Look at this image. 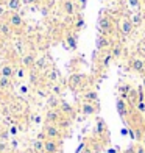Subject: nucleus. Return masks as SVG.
Returning a JSON list of instances; mask_svg holds the SVG:
<instances>
[{"label": "nucleus", "instance_id": "f257e3e1", "mask_svg": "<svg viewBox=\"0 0 145 153\" xmlns=\"http://www.w3.org/2000/svg\"><path fill=\"white\" fill-rule=\"evenodd\" d=\"M98 31L101 34H108V36H112V33L115 31V20L112 19L111 14L108 13H103L98 19Z\"/></svg>", "mask_w": 145, "mask_h": 153}, {"label": "nucleus", "instance_id": "f03ea898", "mask_svg": "<svg viewBox=\"0 0 145 153\" xmlns=\"http://www.w3.org/2000/svg\"><path fill=\"white\" fill-rule=\"evenodd\" d=\"M86 80H87L86 74L75 72L67 78V85L70 89H73V91H83V89L86 88Z\"/></svg>", "mask_w": 145, "mask_h": 153}, {"label": "nucleus", "instance_id": "7ed1b4c3", "mask_svg": "<svg viewBox=\"0 0 145 153\" xmlns=\"http://www.w3.org/2000/svg\"><path fill=\"white\" fill-rule=\"evenodd\" d=\"M117 28H119V33L122 34V38H129L133 34V31L136 30L129 16H122L117 20Z\"/></svg>", "mask_w": 145, "mask_h": 153}, {"label": "nucleus", "instance_id": "20e7f679", "mask_svg": "<svg viewBox=\"0 0 145 153\" xmlns=\"http://www.w3.org/2000/svg\"><path fill=\"white\" fill-rule=\"evenodd\" d=\"M42 133L45 134V139H58V141H61L64 137V131L56 123H44Z\"/></svg>", "mask_w": 145, "mask_h": 153}, {"label": "nucleus", "instance_id": "39448f33", "mask_svg": "<svg viewBox=\"0 0 145 153\" xmlns=\"http://www.w3.org/2000/svg\"><path fill=\"white\" fill-rule=\"evenodd\" d=\"M6 22L11 25L13 30H22L25 27V22H24V17L22 14L19 13H14V11H8L6 13Z\"/></svg>", "mask_w": 145, "mask_h": 153}, {"label": "nucleus", "instance_id": "423d86ee", "mask_svg": "<svg viewBox=\"0 0 145 153\" xmlns=\"http://www.w3.org/2000/svg\"><path fill=\"white\" fill-rule=\"evenodd\" d=\"M128 67L131 72L144 75L145 74V58L142 56H131L128 59Z\"/></svg>", "mask_w": 145, "mask_h": 153}, {"label": "nucleus", "instance_id": "0eeeda50", "mask_svg": "<svg viewBox=\"0 0 145 153\" xmlns=\"http://www.w3.org/2000/svg\"><path fill=\"white\" fill-rule=\"evenodd\" d=\"M115 106H117V113H119V116L122 117L123 120H128V117H129L131 113L134 111V108H131L129 103H128L125 99H122V97H119V99H117Z\"/></svg>", "mask_w": 145, "mask_h": 153}, {"label": "nucleus", "instance_id": "6e6552de", "mask_svg": "<svg viewBox=\"0 0 145 153\" xmlns=\"http://www.w3.org/2000/svg\"><path fill=\"white\" fill-rule=\"evenodd\" d=\"M112 44L114 42H112L111 36H108V34H101L100 33L98 36H97V39H95V48H97V52H98V53L108 52Z\"/></svg>", "mask_w": 145, "mask_h": 153}, {"label": "nucleus", "instance_id": "1a4fd4ad", "mask_svg": "<svg viewBox=\"0 0 145 153\" xmlns=\"http://www.w3.org/2000/svg\"><path fill=\"white\" fill-rule=\"evenodd\" d=\"M78 113H81L83 116H95L98 113V103H91V102H83L78 105Z\"/></svg>", "mask_w": 145, "mask_h": 153}, {"label": "nucleus", "instance_id": "9d476101", "mask_svg": "<svg viewBox=\"0 0 145 153\" xmlns=\"http://www.w3.org/2000/svg\"><path fill=\"white\" fill-rule=\"evenodd\" d=\"M61 10H63V13L69 17H75L80 13L75 0H63V2H61Z\"/></svg>", "mask_w": 145, "mask_h": 153}, {"label": "nucleus", "instance_id": "9b49d317", "mask_svg": "<svg viewBox=\"0 0 145 153\" xmlns=\"http://www.w3.org/2000/svg\"><path fill=\"white\" fill-rule=\"evenodd\" d=\"M61 141L58 139H44V153H58Z\"/></svg>", "mask_w": 145, "mask_h": 153}, {"label": "nucleus", "instance_id": "f8f14e48", "mask_svg": "<svg viewBox=\"0 0 145 153\" xmlns=\"http://www.w3.org/2000/svg\"><path fill=\"white\" fill-rule=\"evenodd\" d=\"M36 55H34L33 52H28V53H25L22 58H20V66H24L25 69H33L34 64H36Z\"/></svg>", "mask_w": 145, "mask_h": 153}, {"label": "nucleus", "instance_id": "ddd939ff", "mask_svg": "<svg viewBox=\"0 0 145 153\" xmlns=\"http://www.w3.org/2000/svg\"><path fill=\"white\" fill-rule=\"evenodd\" d=\"M58 109L61 111V114H63V116L70 117V119H73L75 114H77V109L73 108V105H70V103H67V102H64V100H61Z\"/></svg>", "mask_w": 145, "mask_h": 153}, {"label": "nucleus", "instance_id": "4468645a", "mask_svg": "<svg viewBox=\"0 0 145 153\" xmlns=\"http://www.w3.org/2000/svg\"><path fill=\"white\" fill-rule=\"evenodd\" d=\"M61 117H63V114H61L59 109H48L44 116V122L45 123H58Z\"/></svg>", "mask_w": 145, "mask_h": 153}, {"label": "nucleus", "instance_id": "2eb2a0df", "mask_svg": "<svg viewBox=\"0 0 145 153\" xmlns=\"http://www.w3.org/2000/svg\"><path fill=\"white\" fill-rule=\"evenodd\" d=\"M94 134L97 137H106L109 133H108V127L103 119H97V123H95V128H94Z\"/></svg>", "mask_w": 145, "mask_h": 153}, {"label": "nucleus", "instance_id": "dca6fc26", "mask_svg": "<svg viewBox=\"0 0 145 153\" xmlns=\"http://www.w3.org/2000/svg\"><path fill=\"white\" fill-rule=\"evenodd\" d=\"M81 100L83 102H91V103H98V92L95 89H84L81 92Z\"/></svg>", "mask_w": 145, "mask_h": 153}, {"label": "nucleus", "instance_id": "f3484780", "mask_svg": "<svg viewBox=\"0 0 145 153\" xmlns=\"http://www.w3.org/2000/svg\"><path fill=\"white\" fill-rule=\"evenodd\" d=\"M27 76H28V80H30V83H31L33 86H39L41 85V80L44 78V74L36 71V69L33 67V69H30V71H28V75H27Z\"/></svg>", "mask_w": 145, "mask_h": 153}, {"label": "nucleus", "instance_id": "a211bd4d", "mask_svg": "<svg viewBox=\"0 0 145 153\" xmlns=\"http://www.w3.org/2000/svg\"><path fill=\"white\" fill-rule=\"evenodd\" d=\"M14 74H16V67L11 64V62H5L0 67V75L6 76V78H14Z\"/></svg>", "mask_w": 145, "mask_h": 153}, {"label": "nucleus", "instance_id": "6ab92c4d", "mask_svg": "<svg viewBox=\"0 0 145 153\" xmlns=\"http://www.w3.org/2000/svg\"><path fill=\"white\" fill-rule=\"evenodd\" d=\"M114 61V56L111 55V52H103V55L100 56V59H98V62H100V67L103 69V71H106V69L111 66V62Z\"/></svg>", "mask_w": 145, "mask_h": 153}, {"label": "nucleus", "instance_id": "aec40b11", "mask_svg": "<svg viewBox=\"0 0 145 153\" xmlns=\"http://www.w3.org/2000/svg\"><path fill=\"white\" fill-rule=\"evenodd\" d=\"M129 19H131V22H133L134 28H139V27H142L144 22H145V16H144V13L141 10H137L136 13H133V14L129 16Z\"/></svg>", "mask_w": 145, "mask_h": 153}, {"label": "nucleus", "instance_id": "412c9836", "mask_svg": "<svg viewBox=\"0 0 145 153\" xmlns=\"http://www.w3.org/2000/svg\"><path fill=\"white\" fill-rule=\"evenodd\" d=\"M109 52H111V55L114 56V59H119L123 56V53H125V47H123L122 42H114L111 45V48H109Z\"/></svg>", "mask_w": 145, "mask_h": 153}, {"label": "nucleus", "instance_id": "4be33fe9", "mask_svg": "<svg viewBox=\"0 0 145 153\" xmlns=\"http://www.w3.org/2000/svg\"><path fill=\"white\" fill-rule=\"evenodd\" d=\"M13 34V28L11 25L6 22V19H0V38H10Z\"/></svg>", "mask_w": 145, "mask_h": 153}, {"label": "nucleus", "instance_id": "5701e85b", "mask_svg": "<svg viewBox=\"0 0 145 153\" xmlns=\"http://www.w3.org/2000/svg\"><path fill=\"white\" fill-rule=\"evenodd\" d=\"M44 78L48 80L50 83H58L59 81V72L53 67H48L47 71L44 72Z\"/></svg>", "mask_w": 145, "mask_h": 153}, {"label": "nucleus", "instance_id": "b1692460", "mask_svg": "<svg viewBox=\"0 0 145 153\" xmlns=\"http://www.w3.org/2000/svg\"><path fill=\"white\" fill-rule=\"evenodd\" d=\"M0 91L3 94L13 91V78H6V76L0 75Z\"/></svg>", "mask_w": 145, "mask_h": 153}, {"label": "nucleus", "instance_id": "393cba45", "mask_svg": "<svg viewBox=\"0 0 145 153\" xmlns=\"http://www.w3.org/2000/svg\"><path fill=\"white\" fill-rule=\"evenodd\" d=\"M59 103H61L59 95L50 94V95L47 97V106H48V109H58L59 108Z\"/></svg>", "mask_w": 145, "mask_h": 153}, {"label": "nucleus", "instance_id": "a878e982", "mask_svg": "<svg viewBox=\"0 0 145 153\" xmlns=\"http://www.w3.org/2000/svg\"><path fill=\"white\" fill-rule=\"evenodd\" d=\"M72 25H73V30L77 31V33H78V31H81L83 28H84V25H86V24H84V17H83V14H80V13H78V14L73 17Z\"/></svg>", "mask_w": 145, "mask_h": 153}, {"label": "nucleus", "instance_id": "bb28decb", "mask_svg": "<svg viewBox=\"0 0 145 153\" xmlns=\"http://www.w3.org/2000/svg\"><path fill=\"white\" fill-rule=\"evenodd\" d=\"M6 3V8L8 11H14V13H19L20 11V6H22V0H5Z\"/></svg>", "mask_w": 145, "mask_h": 153}, {"label": "nucleus", "instance_id": "cd10ccee", "mask_svg": "<svg viewBox=\"0 0 145 153\" xmlns=\"http://www.w3.org/2000/svg\"><path fill=\"white\" fill-rule=\"evenodd\" d=\"M66 44H67V48H70V50H77V47H78L77 34H72V33L66 34Z\"/></svg>", "mask_w": 145, "mask_h": 153}, {"label": "nucleus", "instance_id": "c85d7f7f", "mask_svg": "<svg viewBox=\"0 0 145 153\" xmlns=\"http://www.w3.org/2000/svg\"><path fill=\"white\" fill-rule=\"evenodd\" d=\"M34 69L39 72H45L47 69H48V59L45 56H41L36 59V64H34Z\"/></svg>", "mask_w": 145, "mask_h": 153}, {"label": "nucleus", "instance_id": "c756f323", "mask_svg": "<svg viewBox=\"0 0 145 153\" xmlns=\"http://www.w3.org/2000/svg\"><path fill=\"white\" fill-rule=\"evenodd\" d=\"M56 125H58V127H59L61 130H63V131H67L69 128H70V125H72V119H70V117H66V116H63Z\"/></svg>", "mask_w": 145, "mask_h": 153}, {"label": "nucleus", "instance_id": "7c9ffc66", "mask_svg": "<svg viewBox=\"0 0 145 153\" xmlns=\"http://www.w3.org/2000/svg\"><path fill=\"white\" fill-rule=\"evenodd\" d=\"M33 152L34 153H44V141L42 139L33 141Z\"/></svg>", "mask_w": 145, "mask_h": 153}, {"label": "nucleus", "instance_id": "2f4dec72", "mask_svg": "<svg viewBox=\"0 0 145 153\" xmlns=\"http://www.w3.org/2000/svg\"><path fill=\"white\" fill-rule=\"evenodd\" d=\"M27 75H28V69H25L24 66L16 67V74H14V76H16V78H19V80H24Z\"/></svg>", "mask_w": 145, "mask_h": 153}, {"label": "nucleus", "instance_id": "473e14b6", "mask_svg": "<svg viewBox=\"0 0 145 153\" xmlns=\"http://www.w3.org/2000/svg\"><path fill=\"white\" fill-rule=\"evenodd\" d=\"M129 89H131V86H129V85H127V83H123V85H120V86H119V94H120L122 99H125V100H127Z\"/></svg>", "mask_w": 145, "mask_h": 153}, {"label": "nucleus", "instance_id": "72a5a7b5", "mask_svg": "<svg viewBox=\"0 0 145 153\" xmlns=\"http://www.w3.org/2000/svg\"><path fill=\"white\" fill-rule=\"evenodd\" d=\"M50 91L55 95H61V92H63V86H61L59 83H50Z\"/></svg>", "mask_w": 145, "mask_h": 153}, {"label": "nucleus", "instance_id": "f704fd0d", "mask_svg": "<svg viewBox=\"0 0 145 153\" xmlns=\"http://www.w3.org/2000/svg\"><path fill=\"white\" fill-rule=\"evenodd\" d=\"M137 53H139V56H142V58H145V38H142L139 42H137Z\"/></svg>", "mask_w": 145, "mask_h": 153}, {"label": "nucleus", "instance_id": "c9c22d12", "mask_svg": "<svg viewBox=\"0 0 145 153\" xmlns=\"http://www.w3.org/2000/svg\"><path fill=\"white\" fill-rule=\"evenodd\" d=\"M128 5L131 6V8L134 10H141V5H142V0H127Z\"/></svg>", "mask_w": 145, "mask_h": 153}, {"label": "nucleus", "instance_id": "e433bc0d", "mask_svg": "<svg viewBox=\"0 0 145 153\" xmlns=\"http://www.w3.org/2000/svg\"><path fill=\"white\" fill-rule=\"evenodd\" d=\"M134 109H136L139 114H145V102H137L136 106H134Z\"/></svg>", "mask_w": 145, "mask_h": 153}, {"label": "nucleus", "instance_id": "4c0bfd02", "mask_svg": "<svg viewBox=\"0 0 145 153\" xmlns=\"http://www.w3.org/2000/svg\"><path fill=\"white\" fill-rule=\"evenodd\" d=\"M10 131L8 130H3V131H0V141H5V142H8V139H10Z\"/></svg>", "mask_w": 145, "mask_h": 153}, {"label": "nucleus", "instance_id": "58836bf2", "mask_svg": "<svg viewBox=\"0 0 145 153\" xmlns=\"http://www.w3.org/2000/svg\"><path fill=\"white\" fill-rule=\"evenodd\" d=\"M6 13H8L6 3H5V2H0V19H2L3 16H6Z\"/></svg>", "mask_w": 145, "mask_h": 153}, {"label": "nucleus", "instance_id": "ea45409f", "mask_svg": "<svg viewBox=\"0 0 145 153\" xmlns=\"http://www.w3.org/2000/svg\"><path fill=\"white\" fill-rule=\"evenodd\" d=\"M8 131H10L11 136H16L19 133V127H17V125H11V127L8 128Z\"/></svg>", "mask_w": 145, "mask_h": 153}, {"label": "nucleus", "instance_id": "a19ab883", "mask_svg": "<svg viewBox=\"0 0 145 153\" xmlns=\"http://www.w3.org/2000/svg\"><path fill=\"white\" fill-rule=\"evenodd\" d=\"M75 2H77V6H78L80 11L86 8V2H87V0H75Z\"/></svg>", "mask_w": 145, "mask_h": 153}, {"label": "nucleus", "instance_id": "79ce46f5", "mask_svg": "<svg viewBox=\"0 0 145 153\" xmlns=\"http://www.w3.org/2000/svg\"><path fill=\"white\" fill-rule=\"evenodd\" d=\"M8 142H5V141H0V153H5L6 150H8Z\"/></svg>", "mask_w": 145, "mask_h": 153}, {"label": "nucleus", "instance_id": "37998d69", "mask_svg": "<svg viewBox=\"0 0 145 153\" xmlns=\"http://www.w3.org/2000/svg\"><path fill=\"white\" fill-rule=\"evenodd\" d=\"M31 120L34 122V123H41L44 119H42V116H39V114H34V116H31Z\"/></svg>", "mask_w": 145, "mask_h": 153}, {"label": "nucleus", "instance_id": "c03bdc74", "mask_svg": "<svg viewBox=\"0 0 145 153\" xmlns=\"http://www.w3.org/2000/svg\"><path fill=\"white\" fill-rule=\"evenodd\" d=\"M22 2H24L25 5H39L42 0H22Z\"/></svg>", "mask_w": 145, "mask_h": 153}, {"label": "nucleus", "instance_id": "a18cd8bd", "mask_svg": "<svg viewBox=\"0 0 145 153\" xmlns=\"http://www.w3.org/2000/svg\"><path fill=\"white\" fill-rule=\"evenodd\" d=\"M134 149H136V153H145V147L142 144H137V145H134Z\"/></svg>", "mask_w": 145, "mask_h": 153}, {"label": "nucleus", "instance_id": "49530a36", "mask_svg": "<svg viewBox=\"0 0 145 153\" xmlns=\"http://www.w3.org/2000/svg\"><path fill=\"white\" fill-rule=\"evenodd\" d=\"M83 153H95V152L92 149V145H86V147L83 149Z\"/></svg>", "mask_w": 145, "mask_h": 153}, {"label": "nucleus", "instance_id": "de8ad7c7", "mask_svg": "<svg viewBox=\"0 0 145 153\" xmlns=\"http://www.w3.org/2000/svg\"><path fill=\"white\" fill-rule=\"evenodd\" d=\"M20 94H28V86H25V85H20Z\"/></svg>", "mask_w": 145, "mask_h": 153}, {"label": "nucleus", "instance_id": "09e8293b", "mask_svg": "<svg viewBox=\"0 0 145 153\" xmlns=\"http://www.w3.org/2000/svg\"><path fill=\"white\" fill-rule=\"evenodd\" d=\"M123 153H136V149H134V147H129V149H127Z\"/></svg>", "mask_w": 145, "mask_h": 153}, {"label": "nucleus", "instance_id": "8fccbe9b", "mask_svg": "<svg viewBox=\"0 0 145 153\" xmlns=\"http://www.w3.org/2000/svg\"><path fill=\"white\" fill-rule=\"evenodd\" d=\"M144 147H145V130H144V133H142V137H141V141H139Z\"/></svg>", "mask_w": 145, "mask_h": 153}, {"label": "nucleus", "instance_id": "3c124183", "mask_svg": "<svg viewBox=\"0 0 145 153\" xmlns=\"http://www.w3.org/2000/svg\"><path fill=\"white\" fill-rule=\"evenodd\" d=\"M141 11L144 13V16H145V0H142V5H141Z\"/></svg>", "mask_w": 145, "mask_h": 153}, {"label": "nucleus", "instance_id": "603ef678", "mask_svg": "<svg viewBox=\"0 0 145 153\" xmlns=\"http://www.w3.org/2000/svg\"><path fill=\"white\" fill-rule=\"evenodd\" d=\"M11 147H13V149L17 147V141H16V139H14V141H11Z\"/></svg>", "mask_w": 145, "mask_h": 153}, {"label": "nucleus", "instance_id": "864d4df0", "mask_svg": "<svg viewBox=\"0 0 145 153\" xmlns=\"http://www.w3.org/2000/svg\"><path fill=\"white\" fill-rule=\"evenodd\" d=\"M142 86H144V89H145V74L142 75Z\"/></svg>", "mask_w": 145, "mask_h": 153}, {"label": "nucleus", "instance_id": "5fc2aeb1", "mask_svg": "<svg viewBox=\"0 0 145 153\" xmlns=\"http://www.w3.org/2000/svg\"><path fill=\"white\" fill-rule=\"evenodd\" d=\"M2 102H3V92L0 91V103H2Z\"/></svg>", "mask_w": 145, "mask_h": 153}, {"label": "nucleus", "instance_id": "6e6d98bb", "mask_svg": "<svg viewBox=\"0 0 145 153\" xmlns=\"http://www.w3.org/2000/svg\"><path fill=\"white\" fill-rule=\"evenodd\" d=\"M0 2H5V0H0Z\"/></svg>", "mask_w": 145, "mask_h": 153}]
</instances>
